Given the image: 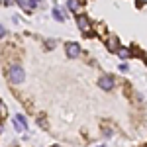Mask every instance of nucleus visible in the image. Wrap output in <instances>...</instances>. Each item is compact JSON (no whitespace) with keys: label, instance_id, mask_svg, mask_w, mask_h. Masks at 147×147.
<instances>
[{"label":"nucleus","instance_id":"nucleus-1","mask_svg":"<svg viewBox=\"0 0 147 147\" xmlns=\"http://www.w3.org/2000/svg\"><path fill=\"white\" fill-rule=\"evenodd\" d=\"M77 26L80 28V32L84 35H90L92 34V26L88 22V18L84 16V14H77Z\"/></svg>","mask_w":147,"mask_h":147},{"label":"nucleus","instance_id":"nucleus-2","mask_svg":"<svg viewBox=\"0 0 147 147\" xmlns=\"http://www.w3.org/2000/svg\"><path fill=\"white\" fill-rule=\"evenodd\" d=\"M8 79H10V82H14V84H20V82L24 80V71H22V67H18V65L10 67V71H8Z\"/></svg>","mask_w":147,"mask_h":147},{"label":"nucleus","instance_id":"nucleus-3","mask_svg":"<svg viewBox=\"0 0 147 147\" xmlns=\"http://www.w3.org/2000/svg\"><path fill=\"white\" fill-rule=\"evenodd\" d=\"M14 127H16V131H26V129H28V122H26V116H24V114H16V118H14Z\"/></svg>","mask_w":147,"mask_h":147},{"label":"nucleus","instance_id":"nucleus-4","mask_svg":"<svg viewBox=\"0 0 147 147\" xmlns=\"http://www.w3.org/2000/svg\"><path fill=\"white\" fill-rule=\"evenodd\" d=\"M98 86H100L102 90H112L114 79L110 77V75H104V77H100V79H98Z\"/></svg>","mask_w":147,"mask_h":147},{"label":"nucleus","instance_id":"nucleus-5","mask_svg":"<svg viewBox=\"0 0 147 147\" xmlns=\"http://www.w3.org/2000/svg\"><path fill=\"white\" fill-rule=\"evenodd\" d=\"M65 49H67V55L71 57V59H77V57L80 55L79 43H73V41H71V43H67V47H65Z\"/></svg>","mask_w":147,"mask_h":147},{"label":"nucleus","instance_id":"nucleus-6","mask_svg":"<svg viewBox=\"0 0 147 147\" xmlns=\"http://www.w3.org/2000/svg\"><path fill=\"white\" fill-rule=\"evenodd\" d=\"M106 47H108V49H110V51H116V53H118V49H120V47H118V39H116V37H108V43H106Z\"/></svg>","mask_w":147,"mask_h":147},{"label":"nucleus","instance_id":"nucleus-7","mask_svg":"<svg viewBox=\"0 0 147 147\" xmlns=\"http://www.w3.org/2000/svg\"><path fill=\"white\" fill-rule=\"evenodd\" d=\"M67 6H69V10H73V12H79L80 10V2H79V0H69Z\"/></svg>","mask_w":147,"mask_h":147},{"label":"nucleus","instance_id":"nucleus-8","mask_svg":"<svg viewBox=\"0 0 147 147\" xmlns=\"http://www.w3.org/2000/svg\"><path fill=\"white\" fill-rule=\"evenodd\" d=\"M53 18H55V20H59V22H65V14H63V10L53 8Z\"/></svg>","mask_w":147,"mask_h":147},{"label":"nucleus","instance_id":"nucleus-9","mask_svg":"<svg viewBox=\"0 0 147 147\" xmlns=\"http://www.w3.org/2000/svg\"><path fill=\"white\" fill-rule=\"evenodd\" d=\"M16 2L24 8V12H30V10H32V2H30V0H16Z\"/></svg>","mask_w":147,"mask_h":147},{"label":"nucleus","instance_id":"nucleus-10","mask_svg":"<svg viewBox=\"0 0 147 147\" xmlns=\"http://www.w3.org/2000/svg\"><path fill=\"white\" fill-rule=\"evenodd\" d=\"M118 55H120V59H129V49L120 47V49H118Z\"/></svg>","mask_w":147,"mask_h":147},{"label":"nucleus","instance_id":"nucleus-11","mask_svg":"<svg viewBox=\"0 0 147 147\" xmlns=\"http://www.w3.org/2000/svg\"><path fill=\"white\" fill-rule=\"evenodd\" d=\"M6 114V106H4V102L0 100V116H4Z\"/></svg>","mask_w":147,"mask_h":147},{"label":"nucleus","instance_id":"nucleus-12","mask_svg":"<svg viewBox=\"0 0 147 147\" xmlns=\"http://www.w3.org/2000/svg\"><path fill=\"white\" fill-rule=\"evenodd\" d=\"M104 32H106V30H104V26H98V34L104 35Z\"/></svg>","mask_w":147,"mask_h":147},{"label":"nucleus","instance_id":"nucleus-13","mask_svg":"<svg viewBox=\"0 0 147 147\" xmlns=\"http://www.w3.org/2000/svg\"><path fill=\"white\" fill-rule=\"evenodd\" d=\"M120 71L122 73H127V65H120Z\"/></svg>","mask_w":147,"mask_h":147},{"label":"nucleus","instance_id":"nucleus-14","mask_svg":"<svg viewBox=\"0 0 147 147\" xmlns=\"http://www.w3.org/2000/svg\"><path fill=\"white\" fill-rule=\"evenodd\" d=\"M2 35H6V30H4V28L0 26V37H2Z\"/></svg>","mask_w":147,"mask_h":147},{"label":"nucleus","instance_id":"nucleus-15","mask_svg":"<svg viewBox=\"0 0 147 147\" xmlns=\"http://www.w3.org/2000/svg\"><path fill=\"white\" fill-rule=\"evenodd\" d=\"M35 2H41V0H35Z\"/></svg>","mask_w":147,"mask_h":147},{"label":"nucleus","instance_id":"nucleus-16","mask_svg":"<svg viewBox=\"0 0 147 147\" xmlns=\"http://www.w3.org/2000/svg\"><path fill=\"white\" fill-rule=\"evenodd\" d=\"M141 2H147V0H141Z\"/></svg>","mask_w":147,"mask_h":147},{"label":"nucleus","instance_id":"nucleus-17","mask_svg":"<svg viewBox=\"0 0 147 147\" xmlns=\"http://www.w3.org/2000/svg\"><path fill=\"white\" fill-rule=\"evenodd\" d=\"M98 147H104V145H98Z\"/></svg>","mask_w":147,"mask_h":147},{"label":"nucleus","instance_id":"nucleus-18","mask_svg":"<svg viewBox=\"0 0 147 147\" xmlns=\"http://www.w3.org/2000/svg\"><path fill=\"white\" fill-rule=\"evenodd\" d=\"M55 147H59V145H55Z\"/></svg>","mask_w":147,"mask_h":147}]
</instances>
